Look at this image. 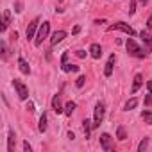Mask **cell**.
Listing matches in <instances>:
<instances>
[{
	"label": "cell",
	"mask_w": 152,
	"mask_h": 152,
	"mask_svg": "<svg viewBox=\"0 0 152 152\" xmlns=\"http://www.w3.org/2000/svg\"><path fill=\"white\" fill-rule=\"evenodd\" d=\"M47 120H48V118H47V113H43V115L39 116V124H38V131H39V132H47V127H48V125H47Z\"/></svg>",
	"instance_id": "obj_19"
},
{
	"label": "cell",
	"mask_w": 152,
	"mask_h": 152,
	"mask_svg": "<svg viewBox=\"0 0 152 152\" xmlns=\"http://www.w3.org/2000/svg\"><path fill=\"white\" fill-rule=\"evenodd\" d=\"M95 23H97V25H100V23H106V20H104V18H102V20H95Z\"/></svg>",
	"instance_id": "obj_38"
},
{
	"label": "cell",
	"mask_w": 152,
	"mask_h": 152,
	"mask_svg": "<svg viewBox=\"0 0 152 152\" xmlns=\"http://www.w3.org/2000/svg\"><path fill=\"white\" fill-rule=\"evenodd\" d=\"M143 104H145V106H148V107H152V93L145 95V99H143Z\"/></svg>",
	"instance_id": "obj_28"
},
{
	"label": "cell",
	"mask_w": 152,
	"mask_h": 152,
	"mask_svg": "<svg viewBox=\"0 0 152 152\" xmlns=\"http://www.w3.org/2000/svg\"><path fill=\"white\" fill-rule=\"evenodd\" d=\"M48 34H50V22H43V23L39 25V29H38L36 38H34V45H36V47H41L43 41L48 38Z\"/></svg>",
	"instance_id": "obj_3"
},
{
	"label": "cell",
	"mask_w": 152,
	"mask_h": 152,
	"mask_svg": "<svg viewBox=\"0 0 152 152\" xmlns=\"http://www.w3.org/2000/svg\"><path fill=\"white\" fill-rule=\"evenodd\" d=\"M83 131H84V136H86V140L91 136V131H93V120H84L83 122Z\"/></svg>",
	"instance_id": "obj_16"
},
{
	"label": "cell",
	"mask_w": 152,
	"mask_h": 152,
	"mask_svg": "<svg viewBox=\"0 0 152 152\" xmlns=\"http://www.w3.org/2000/svg\"><path fill=\"white\" fill-rule=\"evenodd\" d=\"M52 109H54L56 115H63V113H64V106H63V102H61V93H56V95L52 97Z\"/></svg>",
	"instance_id": "obj_8"
},
{
	"label": "cell",
	"mask_w": 152,
	"mask_h": 152,
	"mask_svg": "<svg viewBox=\"0 0 152 152\" xmlns=\"http://www.w3.org/2000/svg\"><path fill=\"white\" fill-rule=\"evenodd\" d=\"M140 38H141V41L147 45V52H152V36H150L147 31H141V32H140Z\"/></svg>",
	"instance_id": "obj_14"
},
{
	"label": "cell",
	"mask_w": 152,
	"mask_h": 152,
	"mask_svg": "<svg viewBox=\"0 0 152 152\" xmlns=\"http://www.w3.org/2000/svg\"><path fill=\"white\" fill-rule=\"evenodd\" d=\"M143 86V75L141 73H136L134 75V79H132V88H131V93H138V90Z\"/></svg>",
	"instance_id": "obj_11"
},
{
	"label": "cell",
	"mask_w": 152,
	"mask_h": 152,
	"mask_svg": "<svg viewBox=\"0 0 152 152\" xmlns=\"http://www.w3.org/2000/svg\"><path fill=\"white\" fill-rule=\"evenodd\" d=\"M147 29L152 32V13L148 15V18H147Z\"/></svg>",
	"instance_id": "obj_30"
},
{
	"label": "cell",
	"mask_w": 152,
	"mask_h": 152,
	"mask_svg": "<svg viewBox=\"0 0 152 152\" xmlns=\"http://www.w3.org/2000/svg\"><path fill=\"white\" fill-rule=\"evenodd\" d=\"M23 150H25V152H32V147H31L29 141H23Z\"/></svg>",
	"instance_id": "obj_32"
},
{
	"label": "cell",
	"mask_w": 152,
	"mask_h": 152,
	"mask_svg": "<svg viewBox=\"0 0 152 152\" xmlns=\"http://www.w3.org/2000/svg\"><path fill=\"white\" fill-rule=\"evenodd\" d=\"M75 107H77V104H75L73 100L66 102V104H64V115H66V116H72L73 111H75Z\"/></svg>",
	"instance_id": "obj_21"
},
{
	"label": "cell",
	"mask_w": 152,
	"mask_h": 152,
	"mask_svg": "<svg viewBox=\"0 0 152 152\" xmlns=\"http://www.w3.org/2000/svg\"><path fill=\"white\" fill-rule=\"evenodd\" d=\"M125 48H127L129 56H132V57H136V59H145V57H147V50L141 48V47L132 39V36L125 41Z\"/></svg>",
	"instance_id": "obj_1"
},
{
	"label": "cell",
	"mask_w": 152,
	"mask_h": 152,
	"mask_svg": "<svg viewBox=\"0 0 152 152\" xmlns=\"http://www.w3.org/2000/svg\"><path fill=\"white\" fill-rule=\"evenodd\" d=\"M75 56L83 59V57H86V52H84V50H77V52H75Z\"/></svg>",
	"instance_id": "obj_33"
},
{
	"label": "cell",
	"mask_w": 152,
	"mask_h": 152,
	"mask_svg": "<svg viewBox=\"0 0 152 152\" xmlns=\"http://www.w3.org/2000/svg\"><path fill=\"white\" fill-rule=\"evenodd\" d=\"M68 63V52H63V56H61V64H66Z\"/></svg>",
	"instance_id": "obj_31"
},
{
	"label": "cell",
	"mask_w": 152,
	"mask_h": 152,
	"mask_svg": "<svg viewBox=\"0 0 152 152\" xmlns=\"http://www.w3.org/2000/svg\"><path fill=\"white\" fill-rule=\"evenodd\" d=\"M25 109H27L29 113H34V102H31V100H29V102H27V106H25Z\"/></svg>",
	"instance_id": "obj_29"
},
{
	"label": "cell",
	"mask_w": 152,
	"mask_h": 152,
	"mask_svg": "<svg viewBox=\"0 0 152 152\" xmlns=\"http://www.w3.org/2000/svg\"><path fill=\"white\" fill-rule=\"evenodd\" d=\"M116 140H118V141H125V140H127V131H125L124 125H118V127H116Z\"/></svg>",
	"instance_id": "obj_20"
},
{
	"label": "cell",
	"mask_w": 152,
	"mask_h": 152,
	"mask_svg": "<svg viewBox=\"0 0 152 152\" xmlns=\"http://www.w3.org/2000/svg\"><path fill=\"white\" fill-rule=\"evenodd\" d=\"M141 120H143L147 125H152V111L143 109V111H141Z\"/></svg>",
	"instance_id": "obj_22"
},
{
	"label": "cell",
	"mask_w": 152,
	"mask_h": 152,
	"mask_svg": "<svg viewBox=\"0 0 152 152\" xmlns=\"http://www.w3.org/2000/svg\"><path fill=\"white\" fill-rule=\"evenodd\" d=\"M63 72H66V73H70V72H79V66L66 63V64H63Z\"/></svg>",
	"instance_id": "obj_23"
},
{
	"label": "cell",
	"mask_w": 152,
	"mask_h": 152,
	"mask_svg": "<svg viewBox=\"0 0 152 152\" xmlns=\"http://www.w3.org/2000/svg\"><path fill=\"white\" fill-rule=\"evenodd\" d=\"M140 4H141V6H147V4H148V0H140Z\"/></svg>",
	"instance_id": "obj_39"
},
{
	"label": "cell",
	"mask_w": 152,
	"mask_h": 152,
	"mask_svg": "<svg viewBox=\"0 0 152 152\" xmlns=\"http://www.w3.org/2000/svg\"><path fill=\"white\" fill-rule=\"evenodd\" d=\"M84 83H86V75H79L77 81H75V86H77V88H83Z\"/></svg>",
	"instance_id": "obj_25"
},
{
	"label": "cell",
	"mask_w": 152,
	"mask_h": 152,
	"mask_svg": "<svg viewBox=\"0 0 152 152\" xmlns=\"http://www.w3.org/2000/svg\"><path fill=\"white\" fill-rule=\"evenodd\" d=\"M104 116H106V104L104 102H97L95 109H93V129L100 127V124L104 122Z\"/></svg>",
	"instance_id": "obj_2"
},
{
	"label": "cell",
	"mask_w": 152,
	"mask_h": 152,
	"mask_svg": "<svg viewBox=\"0 0 152 152\" xmlns=\"http://www.w3.org/2000/svg\"><path fill=\"white\" fill-rule=\"evenodd\" d=\"M68 140H72V141H73V140H75V134H73V132H68Z\"/></svg>",
	"instance_id": "obj_37"
},
{
	"label": "cell",
	"mask_w": 152,
	"mask_h": 152,
	"mask_svg": "<svg viewBox=\"0 0 152 152\" xmlns=\"http://www.w3.org/2000/svg\"><path fill=\"white\" fill-rule=\"evenodd\" d=\"M147 90L148 93H152V81H147Z\"/></svg>",
	"instance_id": "obj_36"
},
{
	"label": "cell",
	"mask_w": 152,
	"mask_h": 152,
	"mask_svg": "<svg viewBox=\"0 0 152 152\" xmlns=\"http://www.w3.org/2000/svg\"><path fill=\"white\" fill-rule=\"evenodd\" d=\"M148 148V138H143L140 143H138V152H145Z\"/></svg>",
	"instance_id": "obj_24"
},
{
	"label": "cell",
	"mask_w": 152,
	"mask_h": 152,
	"mask_svg": "<svg viewBox=\"0 0 152 152\" xmlns=\"http://www.w3.org/2000/svg\"><path fill=\"white\" fill-rule=\"evenodd\" d=\"M15 7H16V9H15L16 13H22V2H16V6H15Z\"/></svg>",
	"instance_id": "obj_35"
},
{
	"label": "cell",
	"mask_w": 152,
	"mask_h": 152,
	"mask_svg": "<svg viewBox=\"0 0 152 152\" xmlns=\"http://www.w3.org/2000/svg\"><path fill=\"white\" fill-rule=\"evenodd\" d=\"M15 141H16V134H15V131L9 129V132H7V152L15 150Z\"/></svg>",
	"instance_id": "obj_17"
},
{
	"label": "cell",
	"mask_w": 152,
	"mask_h": 152,
	"mask_svg": "<svg viewBox=\"0 0 152 152\" xmlns=\"http://www.w3.org/2000/svg\"><path fill=\"white\" fill-rule=\"evenodd\" d=\"M107 31H109V32H111V31H122V32H125L127 36H136V31H134L129 23H125V22H115V23L107 25Z\"/></svg>",
	"instance_id": "obj_4"
},
{
	"label": "cell",
	"mask_w": 152,
	"mask_h": 152,
	"mask_svg": "<svg viewBox=\"0 0 152 152\" xmlns=\"http://www.w3.org/2000/svg\"><path fill=\"white\" fill-rule=\"evenodd\" d=\"M136 106H138V99H136V97H131V99L124 104V111H132Z\"/></svg>",
	"instance_id": "obj_18"
},
{
	"label": "cell",
	"mask_w": 152,
	"mask_h": 152,
	"mask_svg": "<svg viewBox=\"0 0 152 152\" xmlns=\"http://www.w3.org/2000/svg\"><path fill=\"white\" fill-rule=\"evenodd\" d=\"M66 36H68L66 31H56V32H52V34H50V47H56V45L61 43Z\"/></svg>",
	"instance_id": "obj_9"
},
{
	"label": "cell",
	"mask_w": 152,
	"mask_h": 152,
	"mask_svg": "<svg viewBox=\"0 0 152 152\" xmlns=\"http://www.w3.org/2000/svg\"><path fill=\"white\" fill-rule=\"evenodd\" d=\"M9 23H11V11H9V9H6V11H4V15H2V27H0V31L6 32V31H7V27H9Z\"/></svg>",
	"instance_id": "obj_15"
},
{
	"label": "cell",
	"mask_w": 152,
	"mask_h": 152,
	"mask_svg": "<svg viewBox=\"0 0 152 152\" xmlns=\"http://www.w3.org/2000/svg\"><path fill=\"white\" fill-rule=\"evenodd\" d=\"M90 56H91L93 59H100V56H102V47H100V43H91V45H90Z\"/></svg>",
	"instance_id": "obj_12"
},
{
	"label": "cell",
	"mask_w": 152,
	"mask_h": 152,
	"mask_svg": "<svg viewBox=\"0 0 152 152\" xmlns=\"http://www.w3.org/2000/svg\"><path fill=\"white\" fill-rule=\"evenodd\" d=\"M115 63H116V56H115V54H111V56L107 57V63H106V66H104V75H106V77H111V75H113Z\"/></svg>",
	"instance_id": "obj_10"
},
{
	"label": "cell",
	"mask_w": 152,
	"mask_h": 152,
	"mask_svg": "<svg viewBox=\"0 0 152 152\" xmlns=\"http://www.w3.org/2000/svg\"><path fill=\"white\" fill-rule=\"evenodd\" d=\"M136 4H138V0H131V4H129V15L131 16L136 13Z\"/></svg>",
	"instance_id": "obj_26"
},
{
	"label": "cell",
	"mask_w": 152,
	"mask_h": 152,
	"mask_svg": "<svg viewBox=\"0 0 152 152\" xmlns=\"http://www.w3.org/2000/svg\"><path fill=\"white\" fill-rule=\"evenodd\" d=\"M81 32V25H75L73 29H72V34H79Z\"/></svg>",
	"instance_id": "obj_34"
},
{
	"label": "cell",
	"mask_w": 152,
	"mask_h": 152,
	"mask_svg": "<svg viewBox=\"0 0 152 152\" xmlns=\"http://www.w3.org/2000/svg\"><path fill=\"white\" fill-rule=\"evenodd\" d=\"M18 70H20L23 75H29V73H31V66H29V63H27L22 56H18Z\"/></svg>",
	"instance_id": "obj_13"
},
{
	"label": "cell",
	"mask_w": 152,
	"mask_h": 152,
	"mask_svg": "<svg viewBox=\"0 0 152 152\" xmlns=\"http://www.w3.org/2000/svg\"><path fill=\"white\" fill-rule=\"evenodd\" d=\"M13 88H15V91H16V95H18L20 100H27L29 99V88L20 79H13Z\"/></svg>",
	"instance_id": "obj_5"
},
{
	"label": "cell",
	"mask_w": 152,
	"mask_h": 152,
	"mask_svg": "<svg viewBox=\"0 0 152 152\" xmlns=\"http://www.w3.org/2000/svg\"><path fill=\"white\" fill-rule=\"evenodd\" d=\"M100 147H102V150H106V152H111V150L115 148L113 138H111L109 132H102V134H100Z\"/></svg>",
	"instance_id": "obj_7"
},
{
	"label": "cell",
	"mask_w": 152,
	"mask_h": 152,
	"mask_svg": "<svg viewBox=\"0 0 152 152\" xmlns=\"http://www.w3.org/2000/svg\"><path fill=\"white\" fill-rule=\"evenodd\" d=\"M38 29H39V18L36 16L29 25H27V31H25V36H27V39L31 41V39H34L36 38V34H38Z\"/></svg>",
	"instance_id": "obj_6"
},
{
	"label": "cell",
	"mask_w": 152,
	"mask_h": 152,
	"mask_svg": "<svg viewBox=\"0 0 152 152\" xmlns=\"http://www.w3.org/2000/svg\"><path fill=\"white\" fill-rule=\"evenodd\" d=\"M7 54H9V50H7V43L2 41V59H4V61L7 59Z\"/></svg>",
	"instance_id": "obj_27"
}]
</instances>
